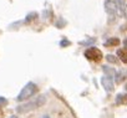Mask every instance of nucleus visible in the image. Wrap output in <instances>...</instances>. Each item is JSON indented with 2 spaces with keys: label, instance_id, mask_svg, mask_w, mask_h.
<instances>
[{
  "label": "nucleus",
  "instance_id": "f257e3e1",
  "mask_svg": "<svg viewBox=\"0 0 127 118\" xmlns=\"http://www.w3.org/2000/svg\"><path fill=\"white\" fill-rule=\"evenodd\" d=\"M45 103H46V97L41 94V96H37L34 99H30L29 102H25L23 104H19L16 107V112L18 113H21V114L23 113H28L30 111H35V109L42 107Z\"/></svg>",
  "mask_w": 127,
  "mask_h": 118
},
{
  "label": "nucleus",
  "instance_id": "f03ea898",
  "mask_svg": "<svg viewBox=\"0 0 127 118\" xmlns=\"http://www.w3.org/2000/svg\"><path fill=\"white\" fill-rule=\"evenodd\" d=\"M37 91H39V88H37V86H36L34 82H28V83L21 88L20 93H19L18 97H16V101H18V102H24V101H26V99H30L31 97H34V96L37 93Z\"/></svg>",
  "mask_w": 127,
  "mask_h": 118
},
{
  "label": "nucleus",
  "instance_id": "7ed1b4c3",
  "mask_svg": "<svg viewBox=\"0 0 127 118\" xmlns=\"http://www.w3.org/2000/svg\"><path fill=\"white\" fill-rule=\"evenodd\" d=\"M105 10L106 13L112 18V21H115L116 16H120V10L116 0H106L105 1Z\"/></svg>",
  "mask_w": 127,
  "mask_h": 118
},
{
  "label": "nucleus",
  "instance_id": "20e7f679",
  "mask_svg": "<svg viewBox=\"0 0 127 118\" xmlns=\"http://www.w3.org/2000/svg\"><path fill=\"white\" fill-rule=\"evenodd\" d=\"M85 57L90 61H94V62H100L102 60V52L101 50H98L97 47L95 46H90L87 47V50L85 51Z\"/></svg>",
  "mask_w": 127,
  "mask_h": 118
},
{
  "label": "nucleus",
  "instance_id": "39448f33",
  "mask_svg": "<svg viewBox=\"0 0 127 118\" xmlns=\"http://www.w3.org/2000/svg\"><path fill=\"white\" fill-rule=\"evenodd\" d=\"M101 85L103 86V88L106 90V92H113L115 90V85H113V78L108 77V76H102L101 77Z\"/></svg>",
  "mask_w": 127,
  "mask_h": 118
},
{
  "label": "nucleus",
  "instance_id": "423d86ee",
  "mask_svg": "<svg viewBox=\"0 0 127 118\" xmlns=\"http://www.w3.org/2000/svg\"><path fill=\"white\" fill-rule=\"evenodd\" d=\"M117 56L120 57V60H121L123 64H127V50H126L125 47L117 50Z\"/></svg>",
  "mask_w": 127,
  "mask_h": 118
},
{
  "label": "nucleus",
  "instance_id": "0eeeda50",
  "mask_svg": "<svg viewBox=\"0 0 127 118\" xmlns=\"http://www.w3.org/2000/svg\"><path fill=\"white\" fill-rule=\"evenodd\" d=\"M120 39H117V37H111V39H108L106 42H105V46H118L120 45Z\"/></svg>",
  "mask_w": 127,
  "mask_h": 118
},
{
  "label": "nucleus",
  "instance_id": "6e6552de",
  "mask_svg": "<svg viewBox=\"0 0 127 118\" xmlns=\"http://www.w3.org/2000/svg\"><path fill=\"white\" fill-rule=\"evenodd\" d=\"M102 69H103L105 76H108V77H112V78H113V76H115V72H116V71H115L112 67H110V66L105 65V66H102Z\"/></svg>",
  "mask_w": 127,
  "mask_h": 118
},
{
  "label": "nucleus",
  "instance_id": "1a4fd4ad",
  "mask_svg": "<svg viewBox=\"0 0 127 118\" xmlns=\"http://www.w3.org/2000/svg\"><path fill=\"white\" fill-rule=\"evenodd\" d=\"M39 18V14L37 13H35V11H32V13H29L28 15H26V18H25V23H31V21H34V20H36Z\"/></svg>",
  "mask_w": 127,
  "mask_h": 118
},
{
  "label": "nucleus",
  "instance_id": "9d476101",
  "mask_svg": "<svg viewBox=\"0 0 127 118\" xmlns=\"http://www.w3.org/2000/svg\"><path fill=\"white\" fill-rule=\"evenodd\" d=\"M125 102H126V93L117 94V97H116V104L120 106V104H123Z\"/></svg>",
  "mask_w": 127,
  "mask_h": 118
},
{
  "label": "nucleus",
  "instance_id": "9b49d317",
  "mask_svg": "<svg viewBox=\"0 0 127 118\" xmlns=\"http://www.w3.org/2000/svg\"><path fill=\"white\" fill-rule=\"evenodd\" d=\"M115 81L116 83H121L123 80H125V73L123 72H115Z\"/></svg>",
  "mask_w": 127,
  "mask_h": 118
},
{
  "label": "nucleus",
  "instance_id": "f8f14e48",
  "mask_svg": "<svg viewBox=\"0 0 127 118\" xmlns=\"http://www.w3.org/2000/svg\"><path fill=\"white\" fill-rule=\"evenodd\" d=\"M106 60H107L108 62H111V64H118V60H117L113 55H107V56H106Z\"/></svg>",
  "mask_w": 127,
  "mask_h": 118
},
{
  "label": "nucleus",
  "instance_id": "ddd939ff",
  "mask_svg": "<svg viewBox=\"0 0 127 118\" xmlns=\"http://www.w3.org/2000/svg\"><path fill=\"white\" fill-rule=\"evenodd\" d=\"M95 42H96L95 39H90V40H87V41H80V45H92V44H95Z\"/></svg>",
  "mask_w": 127,
  "mask_h": 118
},
{
  "label": "nucleus",
  "instance_id": "4468645a",
  "mask_svg": "<svg viewBox=\"0 0 127 118\" xmlns=\"http://www.w3.org/2000/svg\"><path fill=\"white\" fill-rule=\"evenodd\" d=\"M71 42L69 41V40H65V39H64V40H61V42H60V46L61 47H66V46H69Z\"/></svg>",
  "mask_w": 127,
  "mask_h": 118
},
{
  "label": "nucleus",
  "instance_id": "2eb2a0df",
  "mask_svg": "<svg viewBox=\"0 0 127 118\" xmlns=\"http://www.w3.org/2000/svg\"><path fill=\"white\" fill-rule=\"evenodd\" d=\"M65 25H66V21H60V23H57V24H56V26H57V27H64Z\"/></svg>",
  "mask_w": 127,
  "mask_h": 118
},
{
  "label": "nucleus",
  "instance_id": "dca6fc26",
  "mask_svg": "<svg viewBox=\"0 0 127 118\" xmlns=\"http://www.w3.org/2000/svg\"><path fill=\"white\" fill-rule=\"evenodd\" d=\"M1 104H6V99H5V98H3V97L0 98V106H1Z\"/></svg>",
  "mask_w": 127,
  "mask_h": 118
},
{
  "label": "nucleus",
  "instance_id": "f3484780",
  "mask_svg": "<svg viewBox=\"0 0 127 118\" xmlns=\"http://www.w3.org/2000/svg\"><path fill=\"white\" fill-rule=\"evenodd\" d=\"M10 118H19V117H16V116H11Z\"/></svg>",
  "mask_w": 127,
  "mask_h": 118
},
{
  "label": "nucleus",
  "instance_id": "a211bd4d",
  "mask_svg": "<svg viewBox=\"0 0 127 118\" xmlns=\"http://www.w3.org/2000/svg\"><path fill=\"white\" fill-rule=\"evenodd\" d=\"M42 118H50V117H49V116H44Z\"/></svg>",
  "mask_w": 127,
  "mask_h": 118
}]
</instances>
